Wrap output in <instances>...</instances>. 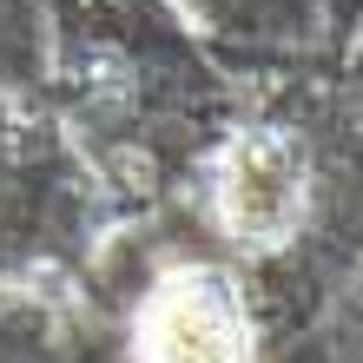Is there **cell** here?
<instances>
[{
  "label": "cell",
  "instance_id": "cell-1",
  "mask_svg": "<svg viewBox=\"0 0 363 363\" xmlns=\"http://www.w3.org/2000/svg\"><path fill=\"white\" fill-rule=\"evenodd\" d=\"M145 363H245V317L225 277L185 271L145 311Z\"/></svg>",
  "mask_w": 363,
  "mask_h": 363
}]
</instances>
